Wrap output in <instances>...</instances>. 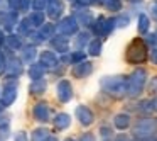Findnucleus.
Listing matches in <instances>:
<instances>
[{"mask_svg": "<svg viewBox=\"0 0 157 141\" xmlns=\"http://www.w3.org/2000/svg\"><path fill=\"white\" fill-rule=\"evenodd\" d=\"M127 60L130 63H142L147 60V44L142 39H133L127 49Z\"/></svg>", "mask_w": 157, "mask_h": 141, "instance_id": "f257e3e1", "label": "nucleus"}, {"mask_svg": "<svg viewBox=\"0 0 157 141\" xmlns=\"http://www.w3.org/2000/svg\"><path fill=\"white\" fill-rule=\"evenodd\" d=\"M145 83V72L144 70H135L130 77V82H127V92L128 95H139Z\"/></svg>", "mask_w": 157, "mask_h": 141, "instance_id": "f03ea898", "label": "nucleus"}, {"mask_svg": "<svg viewBox=\"0 0 157 141\" xmlns=\"http://www.w3.org/2000/svg\"><path fill=\"white\" fill-rule=\"evenodd\" d=\"M103 89L108 90L110 93H115V95H122L127 90V82L123 77H110V78L103 80Z\"/></svg>", "mask_w": 157, "mask_h": 141, "instance_id": "7ed1b4c3", "label": "nucleus"}, {"mask_svg": "<svg viewBox=\"0 0 157 141\" xmlns=\"http://www.w3.org/2000/svg\"><path fill=\"white\" fill-rule=\"evenodd\" d=\"M73 97V89H71V83L68 80H61L58 83V99L61 102H69Z\"/></svg>", "mask_w": 157, "mask_h": 141, "instance_id": "20e7f679", "label": "nucleus"}, {"mask_svg": "<svg viewBox=\"0 0 157 141\" xmlns=\"http://www.w3.org/2000/svg\"><path fill=\"white\" fill-rule=\"evenodd\" d=\"M76 117H78V121L83 124V126H90V124L93 122V112L85 106L76 107Z\"/></svg>", "mask_w": 157, "mask_h": 141, "instance_id": "39448f33", "label": "nucleus"}, {"mask_svg": "<svg viewBox=\"0 0 157 141\" xmlns=\"http://www.w3.org/2000/svg\"><path fill=\"white\" fill-rule=\"evenodd\" d=\"M76 29H78V24H76V19H73V17H66V19H63L61 24H59V31H61L64 36H68V34H75Z\"/></svg>", "mask_w": 157, "mask_h": 141, "instance_id": "423d86ee", "label": "nucleus"}, {"mask_svg": "<svg viewBox=\"0 0 157 141\" xmlns=\"http://www.w3.org/2000/svg\"><path fill=\"white\" fill-rule=\"evenodd\" d=\"M154 121H140L139 124H137V127H135V134L137 136H149V134H152L154 133Z\"/></svg>", "mask_w": 157, "mask_h": 141, "instance_id": "0eeeda50", "label": "nucleus"}, {"mask_svg": "<svg viewBox=\"0 0 157 141\" xmlns=\"http://www.w3.org/2000/svg\"><path fill=\"white\" fill-rule=\"evenodd\" d=\"M34 117L37 121H48L49 119V106L46 102H39L34 106Z\"/></svg>", "mask_w": 157, "mask_h": 141, "instance_id": "6e6552de", "label": "nucleus"}, {"mask_svg": "<svg viewBox=\"0 0 157 141\" xmlns=\"http://www.w3.org/2000/svg\"><path fill=\"white\" fill-rule=\"evenodd\" d=\"M15 97H17V90H15V87H5L4 93H2V97H0V104L2 106H12V102L15 100Z\"/></svg>", "mask_w": 157, "mask_h": 141, "instance_id": "1a4fd4ad", "label": "nucleus"}, {"mask_svg": "<svg viewBox=\"0 0 157 141\" xmlns=\"http://www.w3.org/2000/svg\"><path fill=\"white\" fill-rule=\"evenodd\" d=\"M51 44L54 49H58V51L64 53L66 49H68V39H66V36H52L51 38Z\"/></svg>", "mask_w": 157, "mask_h": 141, "instance_id": "9d476101", "label": "nucleus"}, {"mask_svg": "<svg viewBox=\"0 0 157 141\" xmlns=\"http://www.w3.org/2000/svg\"><path fill=\"white\" fill-rule=\"evenodd\" d=\"M91 63H79L78 66H76L75 70H73V75L76 77V78H83V77H86V75H90V72H91Z\"/></svg>", "mask_w": 157, "mask_h": 141, "instance_id": "9b49d317", "label": "nucleus"}, {"mask_svg": "<svg viewBox=\"0 0 157 141\" xmlns=\"http://www.w3.org/2000/svg\"><path fill=\"white\" fill-rule=\"evenodd\" d=\"M41 63L44 66H56L58 65V58L52 51H42L41 53Z\"/></svg>", "mask_w": 157, "mask_h": 141, "instance_id": "f8f14e48", "label": "nucleus"}, {"mask_svg": "<svg viewBox=\"0 0 157 141\" xmlns=\"http://www.w3.org/2000/svg\"><path fill=\"white\" fill-rule=\"evenodd\" d=\"M69 122H71V117L64 112L58 114V116L54 117V126L58 127V129H66V127L69 126Z\"/></svg>", "mask_w": 157, "mask_h": 141, "instance_id": "ddd939ff", "label": "nucleus"}, {"mask_svg": "<svg viewBox=\"0 0 157 141\" xmlns=\"http://www.w3.org/2000/svg\"><path fill=\"white\" fill-rule=\"evenodd\" d=\"M49 138H51V133L46 127H37L32 133V141H49Z\"/></svg>", "mask_w": 157, "mask_h": 141, "instance_id": "4468645a", "label": "nucleus"}, {"mask_svg": "<svg viewBox=\"0 0 157 141\" xmlns=\"http://www.w3.org/2000/svg\"><path fill=\"white\" fill-rule=\"evenodd\" d=\"M46 87H48V83H46L42 78H39V80H34V82H32L29 92H31L32 95H39V93H42L46 90Z\"/></svg>", "mask_w": 157, "mask_h": 141, "instance_id": "2eb2a0df", "label": "nucleus"}, {"mask_svg": "<svg viewBox=\"0 0 157 141\" xmlns=\"http://www.w3.org/2000/svg\"><path fill=\"white\" fill-rule=\"evenodd\" d=\"M44 72H46V66L42 65H32L31 68H29V77H31L32 80H39V78H42V75H44Z\"/></svg>", "mask_w": 157, "mask_h": 141, "instance_id": "dca6fc26", "label": "nucleus"}, {"mask_svg": "<svg viewBox=\"0 0 157 141\" xmlns=\"http://www.w3.org/2000/svg\"><path fill=\"white\" fill-rule=\"evenodd\" d=\"M54 29H56L54 24H42L39 27V36L42 39H51L52 34H54Z\"/></svg>", "mask_w": 157, "mask_h": 141, "instance_id": "f3484780", "label": "nucleus"}, {"mask_svg": "<svg viewBox=\"0 0 157 141\" xmlns=\"http://www.w3.org/2000/svg\"><path fill=\"white\" fill-rule=\"evenodd\" d=\"M9 72H10V75H21L22 73V61L17 58H12L10 63H9Z\"/></svg>", "mask_w": 157, "mask_h": 141, "instance_id": "a211bd4d", "label": "nucleus"}, {"mask_svg": "<svg viewBox=\"0 0 157 141\" xmlns=\"http://www.w3.org/2000/svg\"><path fill=\"white\" fill-rule=\"evenodd\" d=\"M130 124V117L127 116V114H118V116H115V126L118 127V129H125V127H128Z\"/></svg>", "mask_w": 157, "mask_h": 141, "instance_id": "6ab92c4d", "label": "nucleus"}, {"mask_svg": "<svg viewBox=\"0 0 157 141\" xmlns=\"http://www.w3.org/2000/svg\"><path fill=\"white\" fill-rule=\"evenodd\" d=\"M5 43H7V46L10 49H19L22 46L21 38H19V36H14V34H10L9 38H5Z\"/></svg>", "mask_w": 157, "mask_h": 141, "instance_id": "aec40b11", "label": "nucleus"}, {"mask_svg": "<svg viewBox=\"0 0 157 141\" xmlns=\"http://www.w3.org/2000/svg\"><path fill=\"white\" fill-rule=\"evenodd\" d=\"M31 21V24L34 26V27H41L42 24H44V14H42L41 10H36V14H32V17L29 19Z\"/></svg>", "mask_w": 157, "mask_h": 141, "instance_id": "412c9836", "label": "nucleus"}, {"mask_svg": "<svg viewBox=\"0 0 157 141\" xmlns=\"http://www.w3.org/2000/svg\"><path fill=\"white\" fill-rule=\"evenodd\" d=\"M22 58H24V61H32V60L36 58V48L34 46H25L24 48V56H22Z\"/></svg>", "mask_w": 157, "mask_h": 141, "instance_id": "4be33fe9", "label": "nucleus"}, {"mask_svg": "<svg viewBox=\"0 0 157 141\" xmlns=\"http://www.w3.org/2000/svg\"><path fill=\"white\" fill-rule=\"evenodd\" d=\"M61 10H63V7L58 0H56V2H51V5H49V15H51V17H58V15L61 14Z\"/></svg>", "mask_w": 157, "mask_h": 141, "instance_id": "5701e85b", "label": "nucleus"}, {"mask_svg": "<svg viewBox=\"0 0 157 141\" xmlns=\"http://www.w3.org/2000/svg\"><path fill=\"white\" fill-rule=\"evenodd\" d=\"M88 49H90V55L98 56V55H100V51H101V43H100L98 39H95V41H91V43H90Z\"/></svg>", "mask_w": 157, "mask_h": 141, "instance_id": "b1692460", "label": "nucleus"}, {"mask_svg": "<svg viewBox=\"0 0 157 141\" xmlns=\"http://www.w3.org/2000/svg\"><path fill=\"white\" fill-rule=\"evenodd\" d=\"M31 21H29V19H25V21H22L21 24H19V32H21V34H29V32H31Z\"/></svg>", "mask_w": 157, "mask_h": 141, "instance_id": "393cba45", "label": "nucleus"}, {"mask_svg": "<svg viewBox=\"0 0 157 141\" xmlns=\"http://www.w3.org/2000/svg\"><path fill=\"white\" fill-rule=\"evenodd\" d=\"M147 27H149V19H147L145 15H140V19H139V29H140V32H147Z\"/></svg>", "mask_w": 157, "mask_h": 141, "instance_id": "a878e982", "label": "nucleus"}, {"mask_svg": "<svg viewBox=\"0 0 157 141\" xmlns=\"http://www.w3.org/2000/svg\"><path fill=\"white\" fill-rule=\"evenodd\" d=\"M46 5H48V2H46V0H32V7H34L36 10H42Z\"/></svg>", "mask_w": 157, "mask_h": 141, "instance_id": "bb28decb", "label": "nucleus"}, {"mask_svg": "<svg viewBox=\"0 0 157 141\" xmlns=\"http://www.w3.org/2000/svg\"><path fill=\"white\" fill-rule=\"evenodd\" d=\"M106 7L110 10H118L120 9V0H106Z\"/></svg>", "mask_w": 157, "mask_h": 141, "instance_id": "cd10ccee", "label": "nucleus"}, {"mask_svg": "<svg viewBox=\"0 0 157 141\" xmlns=\"http://www.w3.org/2000/svg\"><path fill=\"white\" fill-rule=\"evenodd\" d=\"M83 60H85V53H81V51L73 53V55H71V61L73 63H81Z\"/></svg>", "mask_w": 157, "mask_h": 141, "instance_id": "c85d7f7f", "label": "nucleus"}, {"mask_svg": "<svg viewBox=\"0 0 157 141\" xmlns=\"http://www.w3.org/2000/svg\"><path fill=\"white\" fill-rule=\"evenodd\" d=\"M103 31H105V19H98V22L95 26V32H103Z\"/></svg>", "mask_w": 157, "mask_h": 141, "instance_id": "c756f323", "label": "nucleus"}, {"mask_svg": "<svg viewBox=\"0 0 157 141\" xmlns=\"http://www.w3.org/2000/svg\"><path fill=\"white\" fill-rule=\"evenodd\" d=\"M15 19H17V15H15V14H10V15L7 17V21H5V26H7V27L14 26V24H15Z\"/></svg>", "mask_w": 157, "mask_h": 141, "instance_id": "7c9ffc66", "label": "nucleus"}, {"mask_svg": "<svg viewBox=\"0 0 157 141\" xmlns=\"http://www.w3.org/2000/svg\"><path fill=\"white\" fill-rule=\"evenodd\" d=\"M5 68H7V65H5V58H4V55L0 53V75L5 72Z\"/></svg>", "mask_w": 157, "mask_h": 141, "instance_id": "2f4dec72", "label": "nucleus"}, {"mask_svg": "<svg viewBox=\"0 0 157 141\" xmlns=\"http://www.w3.org/2000/svg\"><path fill=\"white\" fill-rule=\"evenodd\" d=\"M90 22H91V17H90V14H83V15H81V24H83V26H88Z\"/></svg>", "mask_w": 157, "mask_h": 141, "instance_id": "473e14b6", "label": "nucleus"}, {"mask_svg": "<svg viewBox=\"0 0 157 141\" xmlns=\"http://www.w3.org/2000/svg\"><path fill=\"white\" fill-rule=\"evenodd\" d=\"M29 5H31V0H21V5H19V9H22V10H27Z\"/></svg>", "mask_w": 157, "mask_h": 141, "instance_id": "72a5a7b5", "label": "nucleus"}, {"mask_svg": "<svg viewBox=\"0 0 157 141\" xmlns=\"http://www.w3.org/2000/svg\"><path fill=\"white\" fill-rule=\"evenodd\" d=\"M15 141H27V134L25 133H17L15 134Z\"/></svg>", "mask_w": 157, "mask_h": 141, "instance_id": "f704fd0d", "label": "nucleus"}, {"mask_svg": "<svg viewBox=\"0 0 157 141\" xmlns=\"http://www.w3.org/2000/svg\"><path fill=\"white\" fill-rule=\"evenodd\" d=\"M9 5H10L12 9H19V5H21V0H9Z\"/></svg>", "mask_w": 157, "mask_h": 141, "instance_id": "c9c22d12", "label": "nucleus"}, {"mask_svg": "<svg viewBox=\"0 0 157 141\" xmlns=\"http://www.w3.org/2000/svg\"><path fill=\"white\" fill-rule=\"evenodd\" d=\"M81 141H95V136H93V134H83L81 136Z\"/></svg>", "mask_w": 157, "mask_h": 141, "instance_id": "e433bc0d", "label": "nucleus"}, {"mask_svg": "<svg viewBox=\"0 0 157 141\" xmlns=\"http://www.w3.org/2000/svg\"><path fill=\"white\" fill-rule=\"evenodd\" d=\"M85 39H86V36H85V34H81V36H79V38H78V41H76V43H78V46L85 44Z\"/></svg>", "mask_w": 157, "mask_h": 141, "instance_id": "4c0bfd02", "label": "nucleus"}, {"mask_svg": "<svg viewBox=\"0 0 157 141\" xmlns=\"http://www.w3.org/2000/svg\"><path fill=\"white\" fill-rule=\"evenodd\" d=\"M117 141H128V138H127V136H118V138H117Z\"/></svg>", "mask_w": 157, "mask_h": 141, "instance_id": "58836bf2", "label": "nucleus"}, {"mask_svg": "<svg viewBox=\"0 0 157 141\" xmlns=\"http://www.w3.org/2000/svg\"><path fill=\"white\" fill-rule=\"evenodd\" d=\"M152 60H154V63H157V51L152 53Z\"/></svg>", "mask_w": 157, "mask_h": 141, "instance_id": "ea45409f", "label": "nucleus"}, {"mask_svg": "<svg viewBox=\"0 0 157 141\" xmlns=\"http://www.w3.org/2000/svg\"><path fill=\"white\" fill-rule=\"evenodd\" d=\"M2 43H5V38H4V34H2V31H0V44Z\"/></svg>", "mask_w": 157, "mask_h": 141, "instance_id": "a19ab883", "label": "nucleus"}, {"mask_svg": "<svg viewBox=\"0 0 157 141\" xmlns=\"http://www.w3.org/2000/svg\"><path fill=\"white\" fill-rule=\"evenodd\" d=\"M66 141H73V139H66Z\"/></svg>", "mask_w": 157, "mask_h": 141, "instance_id": "79ce46f5", "label": "nucleus"}, {"mask_svg": "<svg viewBox=\"0 0 157 141\" xmlns=\"http://www.w3.org/2000/svg\"><path fill=\"white\" fill-rule=\"evenodd\" d=\"M51 2H56V0H51Z\"/></svg>", "mask_w": 157, "mask_h": 141, "instance_id": "37998d69", "label": "nucleus"}]
</instances>
